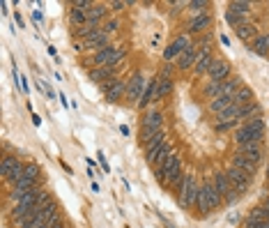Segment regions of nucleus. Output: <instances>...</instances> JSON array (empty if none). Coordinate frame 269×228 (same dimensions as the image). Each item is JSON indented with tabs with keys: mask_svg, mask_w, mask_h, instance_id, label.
I'll list each match as a JSON object with an SVG mask.
<instances>
[{
	"mask_svg": "<svg viewBox=\"0 0 269 228\" xmlns=\"http://www.w3.org/2000/svg\"><path fill=\"white\" fill-rule=\"evenodd\" d=\"M265 120H262L260 115H255V118H249L246 123L235 132V143H237V148L239 145H246V143H262L265 140Z\"/></svg>",
	"mask_w": 269,
	"mask_h": 228,
	"instance_id": "obj_1",
	"label": "nucleus"
},
{
	"mask_svg": "<svg viewBox=\"0 0 269 228\" xmlns=\"http://www.w3.org/2000/svg\"><path fill=\"white\" fill-rule=\"evenodd\" d=\"M198 193H200V184H198V180H196V175H193V173H186L182 187L177 189V201H180V205H182L184 210H193Z\"/></svg>",
	"mask_w": 269,
	"mask_h": 228,
	"instance_id": "obj_2",
	"label": "nucleus"
},
{
	"mask_svg": "<svg viewBox=\"0 0 269 228\" xmlns=\"http://www.w3.org/2000/svg\"><path fill=\"white\" fill-rule=\"evenodd\" d=\"M242 86H244L242 79H237V76H230V79H226V81H209L207 86H205V95H207L209 99L233 97Z\"/></svg>",
	"mask_w": 269,
	"mask_h": 228,
	"instance_id": "obj_3",
	"label": "nucleus"
},
{
	"mask_svg": "<svg viewBox=\"0 0 269 228\" xmlns=\"http://www.w3.org/2000/svg\"><path fill=\"white\" fill-rule=\"evenodd\" d=\"M23 171H26V161H21L17 155H2V164H0V173H2V180L7 184H14L23 177Z\"/></svg>",
	"mask_w": 269,
	"mask_h": 228,
	"instance_id": "obj_4",
	"label": "nucleus"
},
{
	"mask_svg": "<svg viewBox=\"0 0 269 228\" xmlns=\"http://www.w3.org/2000/svg\"><path fill=\"white\" fill-rule=\"evenodd\" d=\"M212 182H214V187L219 189V193L223 196V201H226L228 205H233V203L239 201L242 193L237 192V189H233V184H230V180H228L226 171H217V173L212 175Z\"/></svg>",
	"mask_w": 269,
	"mask_h": 228,
	"instance_id": "obj_5",
	"label": "nucleus"
},
{
	"mask_svg": "<svg viewBox=\"0 0 269 228\" xmlns=\"http://www.w3.org/2000/svg\"><path fill=\"white\" fill-rule=\"evenodd\" d=\"M145 88H148L145 74H143V71H134L129 79H127V102H129V104H138Z\"/></svg>",
	"mask_w": 269,
	"mask_h": 228,
	"instance_id": "obj_6",
	"label": "nucleus"
},
{
	"mask_svg": "<svg viewBox=\"0 0 269 228\" xmlns=\"http://www.w3.org/2000/svg\"><path fill=\"white\" fill-rule=\"evenodd\" d=\"M122 67H124V65H120V67H95V70H87V76H90L92 83H97V86L101 88V86H106L108 81L120 79L118 74H120Z\"/></svg>",
	"mask_w": 269,
	"mask_h": 228,
	"instance_id": "obj_7",
	"label": "nucleus"
},
{
	"mask_svg": "<svg viewBox=\"0 0 269 228\" xmlns=\"http://www.w3.org/2000/svg\"><path fill=\"white\" fill-rule=\"evenodd\" d=\"M101 90H104L106 102L118 104L122 97H127V81L124 79H113V81H108L106 86H101Z\"/></svg>",
	"mask_w": 269,
	"mask_h": 228,
	"instance_id": "obj_8",
	"label": "nucleus"
},
{
	"mask_svg": "<svg viewBox=\"0 0 269 228\" xmlns=\"http://www.w3.org/2000/svg\"><path fill=\"white\" fill-rule=\"evenodd\" d=\"M189 44H191V39H189V33H184V35H177L170 42V44L166 46V51H164V58L166 62H170L173 58H180L186 49H189Z\"/></svg>",
	"mask_w": 269,
	"mask_h": 228,
	"instance_id": "obj_9",
	"label": "nucleus"
},
{
	"mask_svg": "<svg viewBox=\"0 0 269 228\" xmlns=\"http://www.w3.org/2000/svg\"><path fill=\"white\" fill-rule=\"evenodd\" d=\"M226 175H228V180H230V184H233V189H237L239 193H246V192H249V187H251V180H253L251 175H246V173H244V171H239L237 166H230V168H228Z\"/></svg>",
	"mask_w": 269,
	"mask_h": 228,
	"instance_id": "obj_10",
	"label": "nucleus"
},
{
	"mask_svg": "<svg viewBox=\"0 0 269 228\" xmlns=\"http://www.w3.org/2000/svg\"><path fill=\"white\" fill-rule=\"evenodd\" d=\"M175 150H173V145L166 140V143H161L159 148H154L152 152H145V159H148V164H152L154 168H161L166 164V159L173 155Z\"/></svg>",
	"mask_w": 269,
	"mask_h": 228,
	"instance_id": "obj_11",
	"label": "nucleus"
},
{
	"mask_svg": "<svg viewBox=\"0 0 269 228\" xmlns=\"http://www.w3.org/2000/svg\"><path fill=\"white\" fill-rule=\"evenodd\" d=\"M140 129H150V132H159L164 129V113L159 108H150L140 118Z\"/></svg>",
	"mask_w": 269,
	"mask_h": 228,
	"instance_id": "obj_12",
	"label": "nucleus"
},
{
	"mask_svg": "<svg viewBox=\"0 0 269 228\" xmlns=\"http://www.w3.org/2000/svg\"><path fill=\"white\" fill-rule=\"evenodd\" d=\"M198 53H200V46H198V42H191L189 44V49L177 58V62H175V67L180 71H186V70H191L193 65H196V58H198Z\"/></svg>",
	"mask_w": 269,
	"mask_h": 228,
	"instance_id": "obj_13",
	"label": "nucleus"
},
{
	"mask_svg": "<svg viewBox=\"0 0 269 228\" xmlns=\"http://www.w3.org/2000/svg\"><path fill=\"white\" fill-rule=\"evenodd\" d=\"M202 187V192H205V196H207V201H209V208H212V212H217L221 205H223V196L219 193V189L214 187V182H212V177H205V182L200 184Z\"/></svg>",
	"mask_w": 269,
	"mask_h": 228,
	"instance_id": "obj_14",
	"label": "nucleus"
},
{
	"mask_svg": "<svg viewBox=\"0 0 269 228\" xmlns=\"http://www.w3.org/2000/svg\"><path fill=\"white\" fill-rule=\"evenodd\" d=\"M108 33H106L104 28H101V30H97L95 35L92 37H87L85 42H81V44H83V51H101V49H104V46H108L111 44V42H108Z\"/></svg>",
	"mask_w": 269,
	"mask_h": 228,
	"instance_id": "obj_15",
	"label": "nucleus"
},
{
	"mask_svg": "<svg viewBox=\"0 0 269 228\" xmlns=\"http://www.w3.org/2000/svg\"><path fill=\"white\" fill-rule=\"evenodd\" d=\"M209 81H226L230 79V62L223 60V58H214V62H212V67H209L207 71Z\"/></svg>",
	"mask_w": 269,
	"mask_h": 228,
	"instance_id": "obj_16",
	"label": "nucleus"
},
{
	"mask_svg": "<svg viewBox=\"0 0 269 228\" xmlns=\"http://www.w3.org/2000/svg\"><path fill=\"white\" fill-rule=\"evenodd\" d=\"M156 90H159V74H156L154 79H150V81H148V88H145L143 97H140V102L136 104V106L140 108V111H145L148 106L154 104V99H156Z\"/></svg>",
	"mask_w": 269,
	"mask_h": 228,
	"instance_id": "obj_17",
	"label": "nucleus"
},
{
	"mask_svg": "<svg viewBox=\"0 0 269 228\" xmlns=\"http://www.w3.org/2000/svg\"><path fill=\"white\" fill-rule=\"evenodd\" d=\"M212 62H214V53H212V49H200L198 58H196V65H193V70H196V76H202V74H207L209 67H212Z\"/></svg>",
	"mask_w": 269,
	"mask_h": 228,
	"instance_id": "obj_18",
	"label": "nucleus"
},
{
	"mask_svg": "<svg viewBox=\"0 0 269 228\" xmlns=\"http://www.w3.org/2000/svg\"><path fill=\"white\" fill-rule=\"evenodd\" d=\"M239 155H244L246 159H251L253 164H260L262 155H265V150H262V143H246V145H239L237 150Z\"/></svg>",
	"mask_w": 269,
	"mask_h": 228,
	"instance_id": "obj_19",
	"label": "nucleus"
},
{
	"mask_svg": "<svg viewBox=\"0 0 269 228\" xmlns=\"http://www.w3.org/2000/svg\"><path fill=\"white\" fill-rule=\"evenodd\" d=\"M106 14H108V2H95L92 7L87 9V23H90V26H99Z\"/></svg>",
	"mask_w": 269,
	"mask_h": 228,
	"instance_id": "obj_20",
	"label": "nucleus"
},
{
	"mask_svg": "<svg viewBox=\"0 0 269 228\" xmlns=\"http://www.w3.org/2000/svg\"><path fill=\"white\" fill-rule=\"evenodd\" d=\"M209 26H212V17H209V14H202V17H191V21H189V28H186V33H191V35H198V33H207Z\"/></svg>",
	"mask_w": 269,
	"mask_h": 228,
	"instance_id": "obj_21",
	"label": "nucleus"
},
{
	"mask_svg": "<svg viewBox=\"0 0 269 228\" xmlns=\"http://www.w3.org/2000/svg\"><path fill=\"white\" fill-rule=\"evenodd\" d=\"M230 166H237L239 171H244L246 175H255V171H258V164H253L251 159H246L244 155H239V152H235L233 155V164Z\"/></svg>",
	"mask_w": 269,
	"mask_h": 228,
	"instance_id": "obj_22",
	"label": "nucleus"
},
{
	"mask_svg": "<svg viewBox=\"0 0 269 228\" xmlns=\"http://www.w3.org/2000/svg\"><path fill=\"white\" fill-rule=\"evenodd\" d=\"M249 49H251L255 55H269V33H260V35L249 44Z\"/></svg>",
	"mask_w": 269,
	"mask_h": 228,
	"instance_id": "obj_23",
	"label": "nucleus"
},
{
	"mask_svg": "<svg viewBox=\"0 0 269 228\" xmlns=\"http://www.w3.org/2000/svg\"><path fill=\"white\" fill-rule=\"evenodd\" d=\"M235 33H237V37H239V39H242V42H246V44H251L253 39H255V37L260 35V33H258V28L253 26V23H246V26L237 28V30H235Z\"/></svg>",
	"mask_w": 269,
	"mask_h": 228,
	"instance_id": "obj_24",
	"label": "nucleus"
},
{
	"mask_svg": "<svg viewBox=\"0 0 269 228\" xmlns=\"http://www.w3.org/2000/svg\"><path fill=\"white\" fill-rule=\"evenodd\" d=\"M233 104H235L233 97H219V99H212V102H209V113L219 115V113H223L228 106H233Z\"/></svg>",
	"mask_w": 269,
	"mask_h": 228,
	"instance_id": "obj_25",
	"label": "nucleus"
},
{
	"mask_svg": "<svg viewBox=\"0 0 269 228\" xmlns=\"http://www.w3.org/2000/svg\"><path fill=\"white\" fill-rule=\"evenodd\" d=\"M33 189H42L39 180H30V177H21L18 182L12 184V192H33Z\"/></svg>",
	"mask_w": 269,
	"mask_h": 228,
	"instance_id": "obj_26",
	"label": "nucleus"
},
{
	"mask_svg": "<svg viewBox=\"0 0 269 228\" xmlns=\"http://www.w3.org/2000/svg\"><path fill=\"white\" fill-rule=\"evenodd\" d=\"M235 99V104H239V106H246V104H251L253 102V90L251 88H246V86H242V88L237 90L233 95Z\"/></svg>",
	"mask_w": 269,
	"mask_h": 228,
	"instance_id": "obj_27",
	"label": "nucleus"
},
{
	"mask_svg": "<svg viewBox=\"0 0 269 228\" xmlns=\"http://www.w3.org/2000/svg\"><path fill=\"white\" fill-rule=\"evenodd\" d=\"M226 21L230 23V28H233V30H237V28L246 26V23H251V21L244 17V14H237V12H230V9L226 12Z\"/></svg>",
	"mask_w": 269,
	"mask_h": 228,
	"instance_id": "obj_28",
	"label": "nucleus"
},
{
	"mask_svg": "<svg viewBox=\"0 0 269 228\" xmlns=\"http://www.w3.org/2000/svg\"><path fill=\"white\" fill-rule=\"evenodd\" d=\"M170 90H173V79H161V76H159V90H156L154 104L161 102V99H166V97L170 95Z\"/></svg>",
	"mask_w": 269,
	"mask_h": 228,
	"instance_id": "obj_29",
	"label": "nucleus"
},
{
	"mask_svg": "<svg viewBox=\"0 0 269 228\" xmlns=\"http://www.w3.org/2000/svg\"><path fill=\"white\" fill-rule=\"evenodd\" d=\"M69 21L74 26H87V12L85 9H78V7H71L69 9Z\"/></svg>",
	"mask_w": 269,
	"mask_h": 228,
	"instance_id": "obj_30",
	"label": "nucleus"
},
{
	"mask_svg": "<svg viewBox=\"0 0 269 228\" xmlns=\"http://www.w3.org/2000/svg\"><path fill=\"white\" fill-rule=\"evenodd\" d=\"M97 30H101V28H99V26H90V23H87V26L76 28V30H74V37H76V39H81V42H85L87 37H92Z\"/></svg>",
	"mask_w": 269,
	"mask_h": 228,
	"instance_id": "obj_31",
	"label": "nucleus"
},
{
	"mask_svg": "<svg viewBox=\"0 0 269 228\" xmlns=\"http://www.w3.org/2000/svg\"><path fill=\"white\" fill-rule=\"evenodd\" d=\"M242 124H244L242 120H237V118H235V120H228V123H217V127H214V129H217L219 134H226V132H230V129H235V132H237Z\"/></svg>",
	"mask_w": 269,
	"mask_h": 228,
	"instance_id": "obj_32",
	"label": "nucleus"
},
{
	"mask_svg": "<svg viewBox=\"0 0 269 228\" xmlns=\"http://www.w3.org/2000/svg\"><path fill=\"white\" fill-rule=\"evenodd\" d=\"M189 7H191L193 17H202V14H207L209 2H207V0H191V2H189Z\"/></svg>",
	"mask_w": 269,
	"mask_h": 228,
	"instance_id": "obj_33",
	"label": "nucleus"
},
{
	"mask_svg": "<svg viewBox=\"0 0 269 228\" xmlns=\"http://www.w3.org/2000/svg\"><path fill=\"white\" fill-rule=\"evenodd\" d=\"M253 7H255L253 2H242V0H239V2H230V12H237V14H244V17H246Z\"/></svg>",
	"mask_w": 269,
	"mask_h": 228,
	"instance_id": "obj_34",
	"label": "nucleus"
},
{
	"mask_svg": "<svg viewBox=\"0 0 269 228\" xmlns=\"http://www.w3.org/2000/svg\"><path fill=\"white\" fill-rule=\"evenodd\" d=\"M23 177H30V180H39V166L35 161H26V171H23Z\"/></svg>",
	"mask_w": 269,
	"mask_h": 228,
	"instance_id": "obj_35",
	"label": "nucleus"
},
{
	"mask_svg": "<svg viewBox=\"0 0 269 228\" xmlns=\"http://www.w3.org/2000/svg\"><path fill=\"white\" fill-rule=\"evenodd\" d=\"M177 70V67H175L173 62H166L164 67H161V71H159V76H161V79H173V71Z\"/></svg>",
	"mask_w": 269,
	"mask_h": 228,
	"instance_id": "obj_36",
	"label": "nucleus"
},
{
	"mask_svg": "<svg viewBox=\"0 0 269 228\" xmlns=\"http://www.w3.org/2000/svg\"><path fill=\"white\" fill-rule=\"evenodd\" d=\"M118 28H120V18H108V21L104 23V30L108 33V35H111V33H115Z\"/></svg>",
	"mask_w": 269,
	"mask_h": 228,
	"instance_id": "obj_37",
	"label": "nucleus"
},
{
	"mask_svg": "<svg viewBox=\"0 0 269 228\" xmlns=\"http://www.w3.org/2000/svg\"><path fill=\"white\" fill-rule=\"evenodd\" d=\"M129 5H131V2H120V0H118V2H108V9H113V12H122V9H127Z\"/></svg>",
	"mask_w": 269,
	"mask_h": 228,
	"instance_id": "obj_38",
	"label": "nucleus"
},
{
	"mask_svg": "<svg viewBox=\"0 0 269 228\" xmlns=\"http://www.w3.org/2000/svg\"><path fill=\"white\" fill-rule=\"evenodd\" d=\"M97 159H99V164H101V168H104V173H111V166L106 164V157H104V152H97Z\"/></svg>",
	"mask_w": 269,
	"mask_h": 228,
	"instance_id": "obj_39",
	"label": "nucleus"
},
{
	"mask_svg": "<svg viewBox=\"0 0 269 228\" xmlns=\"http://www.w3.org/2000/svg\"><path fill=\"white\" fill-rule=\"evenodd\" d=\"M42 12H39V9H33V21H37V23H39V21H42Z\"/></svg>",
	"mask_w": 269,
	"mask_h": 228,
	"instance_id": "obj_40",
	"label": "nucleus"
},
{
	"mask_svg": "<svg viewBox=\"0 0 269 228\" xmlns=\"http://www.w3.org/2000/svg\"><path fill=\"white\" fill-rule=\"evenodd\" d=\"M14 21H17L18 28H23V18H21V14H18V12H14Z\"/></svg>",
	"mask_w": 269,
	"mask_h": 228,
	"instance_id": "obj_41",
	"label": "nucleus"
},
{
	"mask_svg": "<svg viewBox=\"0 0 269 228\" xmlns=\"http://www.w3.org/2000/svg\"><path fill=\"white\" fill-rule=\"evenodd\" d=\"M219 39H221V44L223 46H230V37L228 35H219Z\"/></svg>",
	"mask_w": 269,
	"mask_h": 228,
	"instance_id": "obj_42",
	"label": "nucleus"
},
{
	"mask_svg": "<svg viewBox=\"0 0 269 228\" xmlns=\"http://www.w3.org/2000/svg\"><path fill=\"white\" fill-rule=\"evenodd\" d=\"M42 83H44V81H42ZM44 90H46V97H49V99H55V97H58V95H55V92H53L51 88H46V86H44Z\"/></svg>",
	"mask_w": 269,
	"mask_h": 228,
	"instance_id": "obj_43",
	"label": "nucleus"
},
{
	"mask_svg": "<svg viewBox=\"0 0 269 228\" xmlns=\"http://www.w3.org/2000/svg\"><path fill=\"white\" fill-rule=\"evenodd\" d=\"M242 219V217H239V214H230V224H237V221Z\"/></svg>",
	"mask_w": 269,
	"mask_h": 228,
	"instance_id": "obj_44",
	"label": "nucleus"
},
{
	"mask_svg": "<svg viewBox=\"0 0 269 228\" xmlns=\"http://www.w3.org/2000/svg\"><path fill=\"white\" fill-rule=\"evenodd\" d=\"M33 123H35V127H39V124H42V120H39V115H33Z\"/></svg>",
	"mask_w": 269,
	"mask_h": 228,
	"instance_id": "obj_45",
	"label": "nucleus"
},
{
	"mask_svg": "<svg viewBox=\"0 0 269 228\" xmlns=\"http://www.w3.org/2000/svg\"><path fill=\"white\" fill-rule=\"evenodd\" d=\"M120 132L124 134V136H129V127H127V124H122V127H120Z\"/></svg>",
	"mask_w": 269,
	"mask_h": 228,
	"instance_id": "obj_46",
	"label": "nucleus"
},
{
	"mask_svg": "<svg viewBox=\"0 0 269 228\" xmlns=\"http://www.w3.org/2000/svg\"><path fill=\"white\" fill-rule=\"evenodd\" d=\"M49 53H51L53 58H58V51H55V46H49Z\"/></svg>",
	"mask_w": 269,
	"mask_h": 228,
	"instance_id": "obj_47",
	"label": "nucleus"
},
{
	"mask_svg": "<svg viewBox=\"0 0 269 228\" xmlns=\"http://www.w3.org/2000/svg\"><path fill=\"white\" fill-rule=\"evenodd\" d=\"M265 208H269V196H267V201H265Z\"/></svg>",
	"mask_w": 269,
	"mask_h": 228,
	"instance_id": "obj_48",
	"label": "nucleus"
},
{
	"mask_svg": "<svg viewBox=\"0 0 269 228\" xmlns=\"http://www.w3.org/2000/svg\"><path fill=\"white\" fill-rule=\"evenodd\" d=\"M267 180H269V171H267Z\"/></svg>",
	"mask_w": 269,
	"mask_h": 228,
	"instance_id": "obj_49",
	"label": "nucleus"
}]
</instances>
